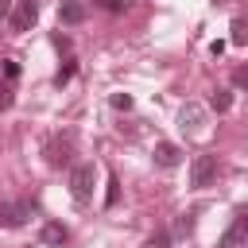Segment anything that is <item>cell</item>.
Instances as JSON below:
<instances>
[{
	"instance_id": "cell-6",
	"label": "cell",
	"mask_w": 248,
	"mask_h": 248,
	"mask_svg": "<svg viewBox=\"0 0 248 248\" xmlns=\"http://www.w3.org/2000/svg\"><path fill=\"white\" fill-rule=\"evenodd\" d=\"M12 31L16 35H23V31H31L35 27V19H39V0H19L16 8H12Z\"/></svg>"
},
{
	"instance_id": "cell-15",
	"label": "cell",
	"mask_w": 248,
	"mask_h": 248,
	"mask_svg": "<svg viewBox=\"0 0 248 248\" xmlns=\"http://www.w3.org/2000/svg\"><path fill=\"white\" fill-rule=\"evenodd\" d=\"M0 70H4V81H16V78H19V62H16V58H4Z\"/></svg>"
},
{
	"instance_id": "cell-9",
	"label": "cell",
	"mask_w": 248,
	"mask_h": 248,
	"mask_svg": "<svg viewBox=\"0 0 248 248\" xmlns=\"http://www.w3.org/2000/svg\"><path fill=\"white\" fill-rule=\"evenodd\" d=\"M39 240H43V244H50V248H62V244L70 240V229H66L62 221H46V225H43V232H39Z\"/></svg>"
},
{
	"instance_id": "cell-12",
	"label": "cell",
	"mask_w": 248,
	"mask_h": 248,
	"mask_svg": "<svg viewBox=\"0 0 248 248\" xmlns=\"http://www.w3.org/2000/svg\"><path fill=\"white\" fill-rule=\"evenodd\" d=\"M74 74H78V62H74V58H66V66H62V70H58V74H54V85H58V89H62V85H66V81H70V78H74Z\"/></svg>"
},
{
	"instance_id": "cell-22",
	"label": "cell",
	"mask_w": 248,
	"mask_h": 248,
	"mask_svg": "<svg viewBox=\"0 0 248 248\" xmlns=\"http://www.w3.org/2000/svg\"><path fill=\"white\" fill-rule=\"evenodd\" d=\"M213 4H225V0H213Z\"/></svg>"
},
{
	"instance_id": "cell-2",
	"label": "cell",
	"mask_w": 248,
	"mask_h": 248,
	"mask_svg": "<svg viewBox=\"0 0 248 248\" xmlns=\"http://www.w3.org/2000/svg\"><path fill=\"white\" fill-rule=\"evenodd\" d=\"M43 155H46V167H66V163L74 159V132L50 136V140L43 143Z\"/></svg>"
},
{
	"instance_id": "cell-8",
	"label": "cell",
	"mask_w": 248,
	"mask_h": 248,
	"mask_svg": "<svg viewBox=\"0 0 248 248\" xmlns=\"http://www.w3.org/2000/svg\"><path fill=\"white\" fill-rule=\"evenodd\" d=\"M151 159H155V167H163V170H174L178 163H182V147L178 143H155V151H151Z\"/></svg>"
},
{
	"instance_id": "cell-1",
	"label": "cell",
	"mask_w": 248,
	"mask_h": 248,
	"mask_svg": "<svg viewBox=\"0 0 248 248\" xmlns=\"http://www.w3.org/2000/svg\"><path fill=\"white\" fill-rule=\"evenodd\" d=\"M93 182H97V167L93 163H74L70 167V194L78 205H85L93 198Z\"/></svg>"
},
{
	"instance_id": "cell-18",
	"label": "cell",
	"mask_w": 248,
	"mask_h": 248,
	"mask_svg": "<svg viewBox=\"0 0 248 248\" xmlns=\"http://www.w3.org/2000/svg\"><path fill=\"white\" fill-rule=\"evenodd\" d=\"M112 108L128 112V108H132V97H128V93H112Z\"/></svg>"
},
{
	"instance_id": "cell-16",
	"label": "cell",
	"mask_w": 248,
	"mask_h": 248,
	"mask_svg": "<svg viewBox=\"0 0 248 248\" xmlns=\"http://www.w3.org/2000/svg\"><path fill=\"white\" fill-rule=\"evenodd\" d=\"M232 85H236V89H244V93H248V62H244V66H236V70H232Z\"/></svg>"
},
{
	"instance_id": "cell-20",
	"label": "cell",
	"mask_w": 248,
	"mask_h": 248,
	"mask_svg": "<svg viewBox=\"0 0 248 248\" xmlns=\"http://www.w3.org/2000/svg\"><path fill=\"white\" fill-rule=\"evenodd\" d=\"M167 240H170V236H167V232H159V236H151V240H147V248H167Z\"/></svg>"
},
{
	"instance_id": "cell-19",
	"label": "cell",
	"mask_w": 248,
	"mask_h": 248,
	"mask_svg": "<svg viewBox=\"0 0 248 248\" xmlns=\"http://www.w3.org/2000/svg\"><path fill=\"white\" fill-rule=\"evenodd\" d=\"M120 182L116 178H108V194H105V205H116V198H120V190H116Z\"/></svg>"
},
{
	"instance_id": "cell-14",
	"label": "cell",
	"mask_w": 248,
	"mask_h": 248,
	"mask_svg": "<svg viewBox=\"0 0 248 248\" xmlns=\"http://www.w3.org/2000/svg\"><path fill=\"white\" fill-rule=\"evenodd\" d=\"M97 8H105V12H128L132 8V0H93Z\"/></svg>"
},
{
	"instance_id": "cell-11",
	"label": "cell",
	"mask_w": 248,
	"mask_h": 248,
	"mask_svg": "<svg viewBox=\"0 0 248 248\" xmlns=\"http://www.w3.org/2000/svg\"><path fill=\"white\" fill-rule=\"evenodd\" d=\"M209 108H213V112H229V108H232V93H229V89H213Z\"/></svg>"
},
{
	"instance_id": "cell-4",
	"label": "cell",
	"mask_w": 248,
	"mask_h": 248,
	"mask_svg": "<svg viewBox=\"0 0 248 248\" xmlns=\"http://www.w3.org/2000/svg\"><path fill=\"white\" fill-rule=\"evenodd\" d=\"M31 213H35V202H0V225H4V229L27 225Z\"/></svg>"
},
{
	"instance_id": "cell-3",
	"label": "cell",
	"mask_w": 248,
	"mask_h": 248,
	"mask_svg": "<svg viewBox=\"0 0 248 248\" xmlns=\"http://www.w3.org/2000/svg\"><path fill=\"white\" fill-rule=\"evenodd\" d=\"M213 178H217V155H198L194 163H190V186L194 190H205V186H213Z\"/></svg>"
},
{
	"instance_id": "cell-7",
	"label": "cell",
	"mask_w": 248,
	"mask_h": 248,
	"mask_svg": "<svg viewBox=\"0 0 248 248\" xmlns=\"http://www.w3.org/2000/svg\"><path fill=\"white\" fill-rule=\"evenodd\" d=\"M178 128L190 132V136H202V132H205V108L194 105V101H186L182 112H178Z\"/></svg>"
},
{
	"instance_id": "cell-10",
	"label": "cell",
	"mask_w": 248,
	"mask_h": 248,
	"mask_svg": "<svg viewBox=\"0 0 248 248\" xmlns=\"http://www.w3.org/2000/svg\"><path fill=\"white\" fill-rule=\"evenodd\" d=\"M58 19H62L66 27H78V23L85 19V4H81V0H62V4H58Z\"/></svg>"
},
{
	"instance_id": "cell-21",
	"label": "cell",
	"mask_w": 248,
	"mask_h": 248,
	"mask_svg": "<svg viewBox=\"0 0 248 248\" xmlns=\"http://www.w3.org/2000/svg\"><path fill=\"white\" fill-rule=\"evenodd\" d=\"M4 16H12V0H0V19Z\"/></svg>"
},
{
	"instance_id": "cell-5",
	"label": "cell",
	"mask_w": 248,
	"mask_h": 248,
	"mask_svg": "<svg viewBox=\"0 0 248 248\" xmlns=\"http://www.w3.org/2000/svg\"><path fill=\"white\" fill-rule=\"evenodd\" d=\"M217 248H248V209H240V213L232 217V225L221 232Z\"/></svg>"
},
{
	"instance_id": "cell-17",
	"label": "cell",
	"mask_w": 248,
	"mask_h": 248,
	"mask_svg": "<svg viewBox=\"0 0 248 248\" xmlns=\"http://www.w3.org/2000/svg\"><path fill=\"white\" fill-rule=\"evenodd\" d=\"M12 101H16V97H12V81H0V112H8Z\"/></svg>"
},
{
	"instance_id": "cell-13",
	"label": "cell",
	"mask_w": 248,
	"mask_h": 248,
	"mask_svg": "<svg viewBox=\"0 0 248 248\" xmlns=\"http://www.w3.org/2000/svg\"><path fill=\"white\" fill-rule=\"evenodd\" d=\"M232 43H248V19H232Z\"/></svg>"
}]
</instances>
